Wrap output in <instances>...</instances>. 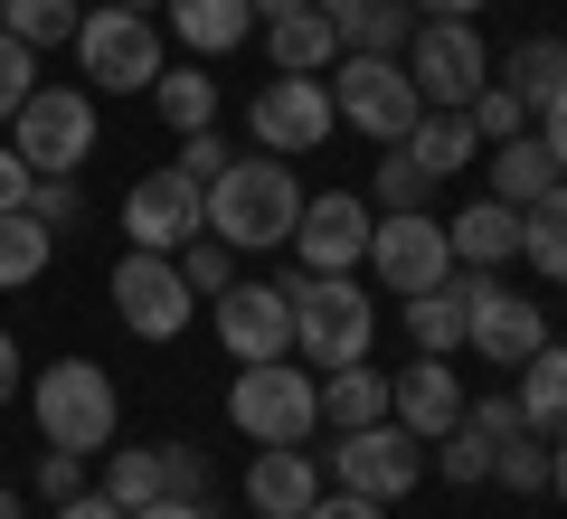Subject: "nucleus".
Segmentation results:
<instances>
[{"label":"nucleus","instance_id":"nucleus-28","mask_svg":"<svg viewBox=\"0 0 567 519\" xmlns=\"http://www.w3.org/2000/svg\"><path fill=\"white\" fill-rule=\"evenodd\" d=\"M152 104H162L171 133H208V123H218V76H199V66H162V76H152Z\"/></svg>","mask_w":567,"mask_h":519},{"label":"nucleus","instance_id":"nucleus-43","mask_svg":"<svg viewBox=\"0 0 567 519\" xmlns=\"http://www.w3.org/2000/svg\"><path fill=\"white\" fill-rule=\"evenodd\" d=\"M464 425H483L492 444H511V435H520V397H473V406H464Z\"/></svg>","mask_w":567,"mask_h":519},{"label":"nucleus","instance_id":"nucleus-50","mask_svg":"<svg viewBox=\"0 0 567 519\" xmlns=\"http://www.w3.org/2000/svg\"><path fill=\"white\" fill-rule=\"evenodd\" d=\"M10 397H20V340L0 331V406H10Z\"/></svg>","mask_w":567,"mask_h":519},{"label":"nucleus","instance_id":"nucleus-10","mask_svg":"<svg viewBox=\"0 0 567 519\" xmlns=\"http://www.w3.org/2000/svg\"><path fill=\"white\" fill-rule=\"evenodd\" d=\"M123 237L152 246V256H181L189 237H208V189L189 170H142L123 189Z\"/></svg>","mask_w":567,"mask_h":519},{"label":"nucleus","instance_id":"nucleus-31","mask_svg":"<svg viewBox=\"0 0 567 519\" xmlns=\"http://www.w3.org/2000/svg\"><path fill=\"white\" fill-rule=\"evenodd\" d=\"M502 85H511V95L529 104V114H539V104H548V95L567 85V48H558V39H520V48L502 58Z\"/></svg>","mask_w":567,"mask_h":519},{"label":"nucleus","instance_id":"nucleus-25","mask_svg":"<svg viewBox=\"0 0 567 519\" xmlns=\"http://www.w3.org/2000/svg\"><path fill=\"white\" fill-rule=\"evenodd\" d=\"M322 378V425L331 435H350V425H379L388 416V369L350 360V369H312Z\"/></svg>","mask_w":567,"mask_h":519},{"label":"nucleus","instance_id":"nucleus-7","mask_svg":"<svg viewBox=\"0 0 567 519\" xmlns=\"http://www.w3.org/2000/svg\"><path fill=\"white\" fill-rule=\"evenodd\" d=\"M398 66L416 76L425 114H464V104L492 85V48L473 39V20H416V39L398 48Z\"/></svg>","mask_w":567,"mask_h":519},{"label":"nucleus","instance_id":"nucleus-9","mask_svg":"<svg viewBox=\"0 0 567 519\" xmlns=\"http://www.w3.org/2000/svg\"><path fill=\"white\" fill-rule=\"evenodd\" d=\"M331 481H341V491H360V500H406V491L425 481V444L406 435L398 416L350 425V435L331 444Z\"/></svg>","mask_w":567,"mask_h":519},{"label":"nucleus","instance_id":"nucleus-44","mask_svg":"<svg viewBox=\"0 0 567 519\" xmlns=\"http://www.w3.org/2000/svg\"><path fill=\"white\" fill-rule=\"evenodd\" d=\"M39 491H48V500H76V491H85V454H58V444H48V463H39Z\"/></svg>","mask_w":567,"mask_h":519},{"label":"nucleus","instance_id":"nucleus-27","mask_svg":"<svg viewBox=\"0 0 567 519\" xmlns=\"http://www.w3.org/2000/svg\"><path fill=\"white\" fill-rule=\"evenodd\" d=\"M398 152H406V160H416L425 180H445V170H464V160H473V152H483V133H473V114H425V123H416V133H406V142H398Z\"/></svg>","mask_w":567,"mask_h":519},{"label":"nucleus","instance_id":"nucleus-40","mask_svg":"<svg viewBox=\"0 0 567 519\" xmlns=\"http://www.w3.org/2000/svg\"><path fill=\"white\" fill-rule=\"evenodd\" d=\"M227 160H237V152H227V142H218V123H208V133H181V160H171V170H189V180H218V170H227Z\"/></svg>","mask_w":567,"mask_h":519},{"label":"nucleus","instance_id":"nucleus-24","mask_svg":"<svg viewBox=\"0 0 567 519\" xmlns=\"http://www.w3.org/2000/svg\"><path fill=\"white\" fill-rule=\"evenodd\" d=\"M162 10H171V39H181L189 58H227V48L256 29L246 0H162Z\"/></svg>","mask_w":567,"mask_h":519},{"label":"nucleus","instance_id":"nucleus-35","mask_svg":"<svg viewBox=\"0 0 567 519\" xmlns=\"http://www.w3.org/2000/svg\"><path fill=\"white\" fill-rule=\"evenodd\" d=\"M492 481H511V491H548V435H511V444H492Z\"/></svg>","mask_w":567,"mask_h":519},{"label":"nucleus","instance_id":"nucleus-53","mask_svg":"<svg viewBox=\"0 0 567 519\" xmlns=\"http://www.w3.org/2000/svg\"><path fill=\"white\" fill-rule=\"evenodd\" d=\"M246 10H256V20H284V10H303V0H246Z\"/></svg>","mask_w":567,"mask_h":519},{"label":"nucleus","instance_id":"nucleus-34","mask_svg":"<svg viewBox=\"0 0 567 519\" xmlns=\"http://www.w3.org/2000/svg\"><path fill=\"white\" fill-rule=\"evenodd\" d=\"M425 473H445L454 491H473V481H492V435H483V425H454V435H435V454H425Z\"/></svg>","mask_w":567,"mask_h":519},{"label":"nucleus","instance_id":"nucleus-52","mask_svg":"<svg viewBox=\"0 0 567 519\" xmlns=\"http://www.w3.org/2000/svg\"><path fill=\"white\" fill-rule=\"evenodd\" d=\"M548 491L567 500V435H558V454H548Z\"/></svg>","mask_w":567,"mask_h":519},{"label":"nucleus","instance_id":"nucleus-48","mask_svg":"<svg viewBox=\"0 0 567 519\" xmlns=\"http://www.w3.org/2000/svg\"><path fill=\"white\" fill-rule=\"evenodd\" d=\"M48 519H133V510H114V500H104V491H76V500H58V510H48Z\"/></svg>","mask_w":567,"mask_h":519},{"label":"nucleus","instance_id":"nucleus-16","mask_svg":"<svg viewBox=\"0 0 567 519\" xmlns=\"http://www.w3.org/2000/svg\"><path fill=\"white\" fill-rule=\"evenodd\" d=\"M388 416H398L416 444L454 435V425H464V378H454V369L435 360V350H416V360H406L398 378H388Z\"/></svg>","mask_w":567,"mask_h":519},{"label":"nucleus","instance_id":"nucleus-33","mask_svg":"<svg viewBox=\"0 0 567 519\" xmlns=\"http://www.w3.org/2000/svg\"><path fill=\"white\" fill-rule=\"evenodd\" d=\"M104 500H114V510H152V500H171V491H162V444L104 463Z\"/></svg>","mask_w":567,"mask_h":519},{"label":"nucleus","instance_id":"nucleus-37","mask_svg":"<svg viewBox=\"0 0 567 519\" xmlns=\"http://www.w3.org/2000/svg\"><path fill=\"white\" fill-rule=\"evenodd\" d=\"M369 199H379L388 218H398V208H425V199H435V180H425V170H416L406 152H379V189H369Z\"/></svg>","mask_w":567,"mask_h":519},{"label":"nucleus","instance_id":"nucleus-36","mask_svg":"<svg viewBox=\"0 0 567 519\" xmlns=\"http://www.w3.org/2000/svg\"><path fill=\"white\" fill-rule=\"evenodd\" d=\"M181 283H189V293H227V283H237V246H218V237H189L181 246Z\"/></svg>","mask_w":567,"mask_h":519},{"label":"nucleus","instance_id":"nucleus-32","mask_svg":"<svg viewBox=\"0 0 567 519\" xmlns=\"http://www.w3.org/2000/svg\"><path fill=\"white\" fill-rule=\"evenodd\" d=\"M76 0H0V29H10V39L20 48H58V39H76Z\"/></svg>","mask_w":567,"mask_h":519},{"label":"nucleus","instance_id":"nucleus-26","mask_svg":"<svg viewBox=\"0 0 567 519\" xmlns=\"http://www.w3.org/2000/svg\"><path fill=\"white\" fill-rule=\"evenodd\" d=\"M548 189H558V160H548V142H539V133L492 142V199L529 208V199H548Z\"/></svg>","mask_w":567,"mask_h":519},{"label":"nucleus","instance_id":"nucleus-8","mask_svg":"<svg viewBox=\"0 0 567 519\" xmlns=\"http://www.w3.org/2000/svg\"><path fill=\"white\" fill-rule=\"evenodd\" d=\"M227 416H237V435L256 444H303L312 425H322V378L293 360H256L237 387H227Z\"/></svg>","mask_w":567,"mask_h":519},{"label":"nucleus","instance_id":"nucleus-2","mask_svg":"<svg viewBox=\"0 0 567 519\" xmlns=\"http://www.w3.org/2000/svg\"><path fill=\"white\" fill-rule=\"evenodd\" d=\"M29 416H39V435L58 444V454L95 463L104 444H114V425H123V397H114V378H104L95 360H58V369H39V387H29Z\"/></svg>","mask_w":567,"mask_h":519},{"label":"nucleus","instance_id":"nucleus-51","mask_svg":"<svg viewBox=\"0 0 567 519\" xmlns=\"http://www.w3.org/2000/svg\"><path fill=\"white\" fill-rule=\"evenodd\" d=\"M133 519H208V500H152V510H133Z\"/></svg>","mask_w":567,"mask_h":519},{"label":"nucleus","instance_id":"nucleus-46","mask_svg":"<svg viewBox=\"0 0 567 519\" xmlns=\"http://www.w3.org/2000/svg\"><path fill=\"white\" fill-rule=\"evenodd\" d=\"M539 142H548V160H558V180H567V85L539 104Z\"/></svg>","mask_w":567,"mask_h":519},{"label":"nucleus","instance_id":"nucleus-41","mask_svg":"<svg viewBox=\"0 0 567 519\" xmlns=\"http://www.w3.org/2000/svg\"><path fill=\"white\" fill-rule=\"evenodd\" d=\"M162 491H171V500H199V491H208L199 444H162Z\"/></svg>","mask_w":567,"mask_h":519},{"label":"nucleus","instance_id":"nucleus-55","mask_svg":"<svg viewBox=\"0 0 567 519\" xmlns=\"http://www.w3.org/2000/svg\"><path fill=\"white\" fill-rule=\"evenodd\" d=\"M114 10H162V0H114Z\"/></svg>","mask_w":567,"mask_h":519},{"label":"nucleus","instance_id":"nucleus-6","mask_svg":"<svg viewBox=\"0 0 567 519\" xmlns=\"http://www.w3.org/2000/svg\"><path fill=\"white\" fill-rule=\"evenodd\" d=\"M10 123H20L10 152H20L39 180H76L85 160H95V95H85V85H29V104Z\"/></svg>","mask_w":567,"mask_h":519},{"label":"nucleus","instance_id":"nucleus-13","mask_svg":"<svg viewBox=\"0 0 567 519\" xmlns=\"http://www.w3.org/2000/svg\"><path fill=\"white\" fill-rule=\"evenodd\" d=\"M369 264H379L388 293H425V283L454 274V246H445V218H425V208H398V218H369Z\"/></svg>","mask_w":567,"mask_h":519},{"label":"nucleus","instance_id":"nucleus-15","mask_svg":"<svg viewBox=\"0 0 567 519\" xmlns=\"http://www.w3.org/2000/svg\"><path fill=\"white\" fill-rule=\"evenodd\" d=\"M293 246H303V274H350V264H369V199H350V189L303 199Z\"/></svg>","mask_w":567,"mask_h":519},{"label":"nucleus","instance_id":"nucleus-11","mask_svg":"<svg viewBox=\"0 0 567 519\" xmlns=\"http://www.w3.org/2000/svg\"><path fill=\"white\" fill-rule=\"evenodd\" d=\"M189 283H181V256H152V246H133V256L114 264V312L133 340H181L189 331Z\"/></svg>","mask_w":567,"mask_h":519},{"label":"nucleus","instance_id":"nucleus-49","mask_svg":"<svg viewBox=\"0 0 567 519\" xmlns=\"http://www.w3.org/2000/svg\"><path fill=\"white\" fill-rule=\"evenodd\" d=\"M492 0H416V20H483Z\"/></svg>","mask_w":567,"mask_h":519},{"label":"nucleus","instance_id":"nucleus-42","mask_svg":"<svg viewBox=\"0 0 567 519\" xmlns=\"http://www.w3.org/2000/svg\"><path fill=\"white\" fill-rule=\"evenodd\" d=\"M29 218H48V227H76V218H85L76 180H29Z\"/></svg>","mask_w":567,"mask_h":519},{"label":"nucleus","instance_id":"nucleus-30","mask_svg":"<svg viewBox=\"0 0 567 519\" xmlns=\"http://www.w3.org/2000/svg\"><path fill=\"white\" fill-rule=\"evenodd\" d=\"M520 256L539 264L548 283H567V180L548 189V199H529V208H520Z\"/></svg>","mask_w":567,"mask_h":519},{"label":"nucleus","instance_id":"nucleus-38","mask_svg":"<svg viewBox=\"0 0 567 519\" xmlns=\"http://www.w3.org/2000/svg\"><path fill=\"white\" fill-rule=\"evenodd\" d=\"M464 114H473V133H483V142H511V133H529V104H520V95H511V85H502V76H492V85H483V95H473V104H464Z\"/></svg>","mask_w":567,"mask_h":519},{"label":"nucleus","instance_id":"nucleus-45","mask_svg":"<svg viewBox=\"0 0 567 519\" xmlns=\"http://www.w3.org/2000/svg\"><path fill=\"white\" fill-rule=\"evenodd\" d=\"M29 180H39V170H29V160L0 142V218H10V208H29Z\"/></svg>","mask_w":567,"mask_h":519},{"label":"nucleus","instance_id":"nucleus-23","mask_svg":"<svg viewBox=\"0 0 567 519\" xmlns=\"http://www.w3.org/2000/svg\"><path fill=\"white\" fill-rule=\"evenodd\" d=\"M511 397H520L529 435H548V444L567 435V350H558V340H539V350L520 360V387H511Z\"/></svg>","mask_w":567,"mask_h":519},{"label":"nucleus","instance_id":"nucleus-3","mask_svg":"<svg viewBox=\"0 0 567 519\" xmlns=\"http://www.w3.org/2000/svg\"><path fill=\"white\" fill-rule=\"evenodd\" d=\"M284 302H293V350H303L312 369H350V360H369L379 302H369L350 274H293V283H284Z\"/></svg>","mask_w":567,"mask_h":519},{"label":"nucleus","instance_id":"nucleus-20","mask_svg":"<svg viewBox=\"0 0 567 519\" xmlns=\"http://www.w3.org/2000/svg\"><path fill=\"white\" fill-rule=\"evenodd\" d=\"M331 29H341L350 58H398L416 39V0H312Z\"/></svg>","mask_w":567,"mask_h":519},{"label":"nucleus","instance_id":"nucleus-56","mask_svg":"<svg viewBox=\"0 0 567 519\" xmlns=\"http://www.w3.org/2000/svg\"><path fill=\"white\" fill-rule=\"evenodd\" d=\"M558 48H567V39H558Z\"/></svg>","mask_w":567,"mask_h":519},{"label":"nucleus","instance_id":"nucleus-19","mask_svg":"<svg viewBox=\"0 0 567 519\" xmlns=\"http://www.w3.org/2000/svg\"><path fill=\"white\" fill-rule=\"evenodd\" d=\"M539 340H548V312H539V302L511 293V283H483V302H473V350L502 360V369H520Z\"/></svg>","mask_w":567,"mask_h":519},{"label":"nucleus","instance_id":"nucleus-17","mask_svg":"<svg viewBox=\"0 0 567 519\" xmlns=\"http://www.w3.org/2000/svg\"><path fill=\"white\" fill-rule=\"evenodd\" d=\"M492 274H473V264H454L445 283H425V293H406V340L416 350H435V360H454L473 340V302H483Z\"/></svg>","mask_w":567,"mask_h":519},{"label":"nucleus","instance_id":"nucleus-21","mask_svg":"<svg viewBox=\"0 0 567 519\" xmlns=\"http://www.w3.org/2000/svg\"><path fill=\"white\" fill-rule=\"evenodd\" d=\"M445 246H454V264L492 274V264L520 256V208H511V199H473L464 218H445Z\"/></svg>","mask_w":567,"mask_h":519},{"label":"nucleus","instance_id":"nucleus-54","mask_svg":"<svg viewBox=\"0 0 567 519\" xmlns=\"http://www.w3.org/2000/svg\"><path fill=\"white\" fill-rule=\"evenodd\" d=\"M0 519H20V491H10V481H0Z\"/></svg>","mask_w":567,"mask_h":519},{"label":"nucleus","instance_id":"nucleus-39","mask_svg":"<svg viewBox=\"0 0 567 519\" xmlns=\"http://www.w3.org/2000/svg\"><path fill=\"white\" fill-rule=\"evenodd\" d=\"M29 85H39V48H20L10 29H0V123L29 104Z\"/></svg>","mask_w":567,"mask_h":519},{"label":"nucleus","instance_id":"nucleus-1","mask_svg":"<svg viewBox=\"0 0 567 519\" xmlns=\"http://www.w3.org/2000/svg\"><path fill=\"white\" fill-rule=\"evenodd\" d=\"M293 218H303V180L284 152H256V160H227L208 180V237L256 256V246H293Z\"/></svg>","mask_w":567,"mask_h":519},{"label":"nucleus","instance_id":"nucleus-18","mask_svg":"<svg viewBox=\"0 0 567 519\" xmlns=\"http://www.w3.org/2000/svg\"><path fill=\"white\" fill-rule=\"evenodd\" d=\"M312 500H322V463H312L303 444H265V454L246 463V510L256 519H303Z\"/></svg>","mask_w":567,"mask_h":519},{"label":"nucleus","instance_id":"nucleus-47","mask_svg":"<svg viewBox=\"0 0 567 519\" xmlns=\"http://www.w3.org/2000/svg\"><path fill=\"white\" fill-rule=\"evenodd\" d=\"M303 519H388V500H360V491H331V500H312Z\"/></svg>","mask_w":567,"mask_h":519},{"label":"nucleus","instance_id":"nucleus-12","mask_svg":"<svg viewBox=\"0 0 567 519\" xmlns=\"http://www.w3.org/2000/svg\"><path fill=\"white\" fill-rule=\"evenodd\" d=\"M208 321H218L227 360L256 369V360H293V302H284V283H227V293H208Z\"/></svg>","mask_w":567,"mask_h":519},{"label":"nucleus","instance_id":"nucleus-5","mask_svg":"<svg viewBox=\"0 0 567 519\" xmlns=\"http://www.w3.org/2000/svg\"><path fill=\"white\" fill-rule=\"evenodd\" d=\"M76 66L95 76V95H152V76H162V29H152V10H85L76 20Z\"/></svg>","mask_w":567,"mask_h":519},{"label":"nucleus","instance_id":"nucleus-4","mask_svg":"<svg viewBox=\"0 0 567 519\" xmlns=\"http://www.w3.org/2000/svg\"><path fill=\"white\" fill-rule=\"evenodd\" d=\"M331 114L360 123L379 152H398V142L425 123V95H416V76H406L398 58H350L341 48V58H331Z\"/></svg>","mask_w":567,"mask_h":519},{"label":"nucleus","instance_id":"nucleus-22","mask_svg":"<svg viewBox=\"0 0 567 519\" xmlns=\"http://www.w3.org/2000/svg\"><path fill=\"white\" fill-rule=\"evenodd\" d=\"M265 58H275V76H331V58H341V29L322 20V10H284V20H265Z\"/></svg>","mask_w":567,"mask_h":519},{"label":"nucleus","instance_id":"nucleus-29","mask_svg":"<svg viewBox=\"0 0 567 519\" xmlns=\"http://www.w3.org/2000/svg\"><path fill=\"white\" fill-rule=\"evenodd\" d=\"M48 264H58V227L29 218V208H10V218H0V283H39Z\"/></svg>","mask_w":567,"mask_h":519},{"label":"nucleus","instance_id":"nucleus-14","mask_svg":"<svg viewBox=\"0 0 567 519\" xmlns=\"http://www.w3.org/2000/svg\"><path fill=\"white\" fill-rule=\"evenodd\" d=\"M331 123H341V114H331V85L322 76H275V85H256V104H246V133H256L265 152H284V160L322 152Z\"/></svg>","mask_w":567,"mask_h":519}]
</instances>
